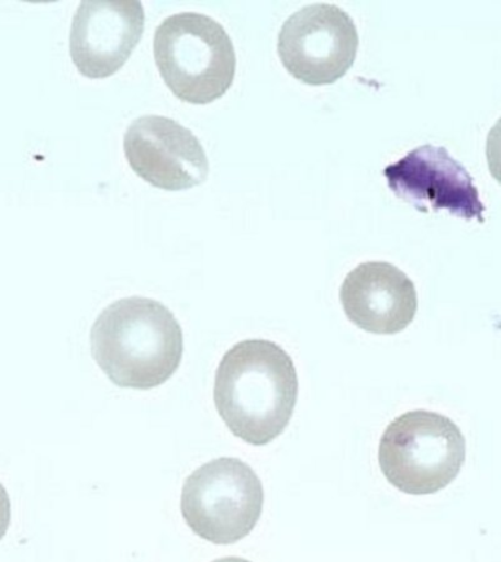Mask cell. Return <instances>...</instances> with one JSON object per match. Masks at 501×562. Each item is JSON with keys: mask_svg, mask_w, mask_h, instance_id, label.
Here are the masks:
<instances>
[{"mask_svg": "<svg viewBox=\"0 0 501 562\" xmlns=\"http://www.w3.org/2000/svg\"><path fill=\"white\" fill-rule=\"evenodd\" d=\"M487 162L492 178L501 184V117L487 136Z\"/></svg>", "mask_w": 501, "mask_h": 562, "instance_id": "8fae6325", "label": "cell"}, {"mask_svg": "<svg viewBox=\"0 0 501 562\" xmlns=\"http://www.w3.org/2000/svg\"><path fill=\"white\" fill-rule=\"evenodd\" d=\"M343 311L350 323L372 334H398L417 311L415 284L393 263L371 261L354 268L341 288Z\"/></svg>", "mask_w": 501, "mask_h": 562, "instance_id": "30bf717a", "label": "cell"}, {"mask_svg": "<svg viewBox=\"0 0 501 562\" xmlns=\"http://www.w3.org/2000/svg\"><path fill=\"white\" fill-rule=\"evenodd\" d=\"M264 490L245 461L220 457L189 474L180 495L183 520L201 539L233 544L246 538L263 514Z\"/></svg>", "mask_w": 501, "mask_h": 562, "instance_id": "5b68a950", "label": "cell"}, {"mask_svg": "<svg viewBox=\"0 0 501 562\" xmlns=\"http://www.w3.org/2000/svg\"><path fill=\"white\" fill-rule=\"evenodd\" d=\"M143 3L82 2L75 12L69 52L79 74L103 79L116 74L143 37Z\"/></svg>", "mask_w": 501, "mask_h": 562, "instance_id": "9c48e42d", "label": "cell"}, {"mask_svg": "<svg viewBox=\"0 0 501 562\" xmlns=\"http://www.w3.org/2000/svg\"><path fill=\"white\" fill-rule=\"evenodd\" d=\"M90 338L92 358L122 389H156L169 381L182 362V328L154 299L113 302L96 319Z\"/></svg>", "mask_w": 501, "mask_h": 562, "instance_id": "7a4b0ae2", "label": "cell"}, {"mask_svg": "<svg viewBox=\"0 0 501 562\" xmlns=\"http://www.w3.org/2000/svg\"><path fill=\"white\" fill-rule=\"evenodd\" d=\"M358 46V30L349 13L336 4L312 3L286 20L277 53L299 81L330 86L352 68Z\"/></svg>", "mask_w": 501, "mask_h": 562, "instance_id": "8992f818", "label": "cell"}, {"mask_svg": "<svg viewBox=\"0 0 501 562\" xmlns=\"http://www.w3.org/2000/svg\"><path fill=\"white\" fill-rule=\"evenodd\" d=\"M213 562H250V561L245 560V558H240V557H226V558H219V560H215Z\"/></svg>", "mask_w": 501, "mask_h": 562, "instance_id": "4fadbf2b", "label": "cell"}, {"mask_svg": "<svg viewBox=\"0 0 501 562\" xmlns=\"http://www.w3.org/2000/svg\"><path fill=\"white\" fill-rule=\"evenodd\" d=\"M9 526H11V499L8 491L0 483V540L8 533Z\"/></svg>", "mask_w": 501, "mask_h": 562, "instance_id": "7c38bea8", "label": "cell"}, {"mask_svg": "<svg viewBox=\"0 0 501 562\" xmlns=\"http://www.w3.org/2000/svg\"><path fill=\"white\" fill-rule=\"evenodd\" d=\"M390 191L421 213L448 211L465 220L483 218V206L469 171L446 148L422 145L386 167Z\"/></svg>", "mask_w": 501, "mask_h": 562, "instance_id": "52a82bcc", "label": "cell"}, {"mask_svg": "<svg viewBox=\"0 0 501 562\" xmlns=\"http://www.w3.org/2000/svg\"><path fill=\"white\" fill-rule=\"evenodd\" d=\"M466 460V441L459 426L447 416L411 411L396 417L380 439L378 464L400 492L431 495L459 476Z\"/></svg>", "mask_w": 501, "mask_h": 562, "instance_id": "277c9868", "label": "cell"}, {"mask_svg": "<svg viewBox=\"0 0 501 562\" xmlns=\"http://www.w3.org/2000/svg\"><path fill=\"white\" fill-rule=\"evenodd\" d=\"M153 47L163 81L180 100L213 103L232 87L235 47L213 18L196 12L167 16L157 26Z\"/></svg>", "mask_w": 501, "mask_h": 562, "instance_id": "3957f363", "label": "cell"}, {"mask_svg": "<svg viewBox=\"0 0 501 562\" xmlns=\"http://www.w3.org/2000/svg\"><path fill=\"white\" fill-rule=\"evenodd\" d=\"M298 391L292 358L261 338L236 342L215 371V408L229 430L250 446H267L283 434Z\"/></svg>", "mask_w": 501, "mask_h": 562, "instance_id": "6da1fadb", "label": "cell"}, {"mask_svg": "<svg viewBox=\"0 0 501 562\" xmlns=\"http://www.w3.org/2000/svg\"><path fill=\"white\" fill-rule=\"evenodd\" d=\"M131 169L153 187L188 191L205 182L209 158L188 127L165 116H141L123 136Z\"/></svg>", "mask_w": 501, "mask_h": 562, "instance_id": "ba28073f", "label": "cell"}]
</instances>
